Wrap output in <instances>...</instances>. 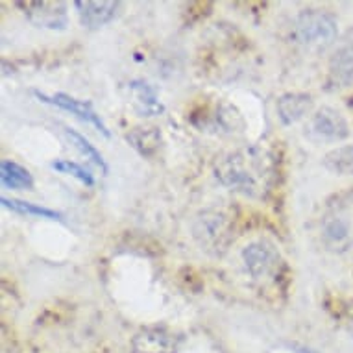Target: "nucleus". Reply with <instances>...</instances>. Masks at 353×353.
Segmentation results:
<instances>
[{
	"label": "nucleus",
	"mask_w": 353,
	"mask_h": 353,
	"mask_svg": "<svg viewBox=\"0 0 353 353\" xmlns=\"http://www.w3.org/2000/svg\"><path fill=\"white\" fill-rule=\"evenodd\" d=\"M336 34V19L331 13L314 8L298 13L290 28L292 41L307 50H324L335 43Z\"/></svg>",
	"instance_id": "obj_4"
},
{
	"label": "nucleus",
	"mask_w": 353,
	"mask_h": 353,
	"mask_svg": "<svg viewBox=\"0 0 353 353\" xmlns=\"http://www.w3.org/2000/svg\"><path fill=\"white\" fill-rule=\"evenodd\" d=\"M37 28L65 30L69 24V12L65 2H52V0H35V2H15Z\"/></svg>",
	"instance_id": "obj_7"
},
{
	"label": "nucleus",
	"mask_w": 353,
	"mask_h": 353,
	"mask_svg": "<svg viewBox=\"0 0 353 353\" xmlns=\"http://www.w3.org/2000/svg\"><path fill=\"white\" fill-rule=\"evenodd\" d=\"M322 163L336 176H353V145L336 146L325 154Z\"/></svg>",
	"instance_id": "obj_16"
},
{
	"label": "nucleus",
	"mask_w": 353,
	"mask_h": 353,
	"mask_svg": "<svg viewBox=\"0 0 353 353\" xmlns=\"http://www.w3.org/2000/svg\"><path fill=\"white\" fill-rule=\"evenodd\" d=\"M130 91L134 97V108L141 117H157L165 111V105L157 99L156 89L145 80L130 81Z\"/></svg>",
	"instance_id": "obj_13"
},
{
	"label": "nucleus",
	"mask_w": 353,
	"mask_h": 353,
	"mask_svg": "<svg viewBox=\"0 0 353 353\" xmlns=\"http://www.w3.org/2000/svg\"><path fill=\"white\" fill-rule=\"evenodd\" d=\"M126 139L141 156L152 157L161 146V132L157 128H135L126 135Z\"/></svg>",
	"instance_id": "obj_15"
},
{
	"label": "nucleus",
	"mask_w": 353,
	"mask_h": 353,
	"mask_svg": "<svg viewBox=\"0 0 353 353\" xmlns=\"http://www.w3.org/2000/svg\"><path fill=\"white\" fill-rule=\"evenodd\" d=\"M52 168L61 174H69V176L76 178L78 181H81L83 185L87 187L94 185L93 174L89 172L85 167H81L80 163L70 161V159H56V161L52 163Z\"/></svg>",
	"instance_id": "obj_19"
},
{
	"label": "nucleus",
	"mask_w": 353,
	"mask_h": 353,
	"mask_svg": "<svg viewBox=\"0 0 353 353\" xmlns=\"http://www.w3.org/2000/svg\"><path fill=\"white\" fill-rule=\"evenodd\" d=\"M181 339L165 325L143 327L132 339V353H178Z\"/></svg>",
	"instance_id": "obj_8"
},
{
	"label": "nucleus",
	"mask_w": 353,
	"mask_h": 353,
	"mask_svg": "<svg viewBox=\"0 0 353 353\" xmlns=\"http://www.w3.org/2000/svg\"><path fill=\"white\" fill-rule=\"evenodd\" d=\"M122 2L119 0H76L74 8L80 23L87 30H99L119 15Z\"/></svg>",
	"instance_id": "obj_10"
},
{
	"label": "nucleus",
	"mask_w": 353,
	"mask_h": 353,
	"mask_svg": "<svg viewBox=\"0 0 353 353\" xmlns=\"http://www.w3.org/2000/svg\"><path fill=\"white\" fill-rule=\"evenodd\" d=\"M219 119L220 124L226 128V130H230V132H235L237 128L244 126L243 117L237 111V108H233L230 104H222V108L219 111Z\"/></svg>",
	"instance_id": "obj_20"
},
{
	"label": "nucleus",
	"mask_w": 353,
	"mask_h": 353,
	"mask_svg": "<svg viewBox=\"0 0 353 353\" xmlns=\"http://www.w3.org/2000/svg\"><path fill=\"white\" fill-rule=\"evenodd\" d=\"M307 134L314 141H324V143H339L350 135V126L346 119L336 110L324 105L311 115Z\"/></svg>",
	"instance_id": "obj_6"
},
{
	"label": "nucleus",
	"mask_w": 353,
	"mask_h": 353,
	"mask_svg": "<svg viewBox=\"0 0 353 353\" xmlns=\"http://www.w3.org/2000/svg\"><path fill=\"white\" fill-rule=\"evenodd\" d=\"M279 121L285 126H292L303 117H307L313 110V97L307 93H285L278 99Z\"/></svg>",
	"instance_id": "obj_12"
},
{
	"label": "nucleus",
	"mask_w": 353,
	"mask_h": 353,
	"mask_svg": "<svg viewBox=\"0 0 353 353\" xmlns=\"http://www.w3.org/2000/svg\"><path fill=\"white\" fill-rule=\"evenodd\" d=\"M335 319L339 320V324L353 336V300L336 301Z\"/></svg>",
	"instance_id": "obj_21"
},
{
	"label": "nucleus",
	"mask_w": 353,
	"mask_h": 353,
	"mask_svg": "<svg viewBox=\"0 0 353 353\" xmlns=\"http://www.w3.org/2000/svg\"><path fill=\"white\" fill-rule=\"evenodd\" d=\"M2 205L8 209H12L15 213L21 214H30V216H37V219H48V220H61L63 214L56 211V209L43 208V205H37V203L24 202V200H17V198H2L0 200Z\"/></svg>",
	"instance_id": "obj_17"
},
{
	"label": "nucleus",
	"mask_w": 353,
	"mask_h": 353,
	"mask_svg": "<svg viewBox=\"0 0 353 353\" xmlns=\"http://www.w3.org/2000/svg\"><path fill=\"white\" fill-rule=\"evenodd\" d=\"M274 174L272 157L261 148L230 152L226 156L216 157L214 178L220 185L237 189L248 196H259L268 191L270 178Z\"/></svg>",
	"instance_id": "obj_1"
},
{
	"label": "nucleus",
	"mask_w": 353,
	"mask_h": 353,
	"mask_svg": "<svg viewBox=\"0 0 353 353\" xmlns=\"http://www.w3.org/2000/svg\"><path fill=\"white\" fill-rule=\"evenodd\" d=\"M237 211L228 205H211L202 209L192 222V237L209 255L220 257L235 241Z\"/></svg>",
	"instance_id": "obj_3"
},
{
	"label": "nucleus",
	"mask_w": 353,
	"mask_h": 353,
	"mask_svg": "<svg viewBox=\"0 0 353 353\" xmlns=\"http://www.w3.org/2000/svg\"><path fill=\"white\" fill-rule=\"evenodd\" d=\"M34 94L41 102H45V104H50V105H56L59 110H65V111H70L72 115H76L78 119L81 121L89 122V124H93L99 132L105 135V137H110L111 132L108 130L105 126V122L100 119V115L94 111L93 104L89 102V100H80V99H74V97H70L67 93H56L52 97H48L45 93H39V91H34Z\"/></svg>",
	"instance_id": "obj_9"
},
{
	"label": "nucleus",
	"mask_w": 353,
	"mask_h": 353,
	"mask_svg": "<svg viewBox=\"0 0 353 353\" xmlns=\"http://www.w3.org/2000/svg\"><path fill=\"white\" fill-rule=\"evenodd\" d=\"M63 132H65V135L69 137L70 145H74L76 150L80 152L81 156H85L87 159H91V161H93L94 165H97V167H99L100 170H102V172L108 174V163L104 161V157H102V154H100V152L97 150V146L91 145V143H89V141H87L85 137H83V135L78 134V132H76V130H72V128L65 126Z\"/></svg>",
	"instance_id": "obj_18"
},
{
	"label": "nucleus",
	"mask_w": 353,
	"mask_h": 353,
	"mask_svg": "<svg viewBox=\"0 0 353 353\" xmlns=\"http://www.w3.org/2000/svg\"><path fill=\"white\" fill-rule=\"evenodd\" d=\"M243 261L250 276L257 281L276 278L279 268L283 267L278 246L267 239H257L254 243L246 244L243 250Z\"/></svg>",
	"instance_id": "obj_5"
},
{
	"label": "nucleus",
	"mask_w": 353,
	"mask_h": 353,
	"mask_svg": "<svg viewBox=\"0 0 353 353\" xmlns=\"http://www.w3.org/2000/svg\"><path fill=\"white\" fill-rule=\"evenodd\" d=\"M0 183H2V187L13 189V191H32L34 189V176L23 165L6 159V161L0 163Z\"/></svg>",
	"instance_id": "obj_14"
},
{
	"label": "nucleus",
	"mask_w": 353,
	"mask_h": 353,
	"mask_svg": "<svg viewBox=\"0 0 353 353\" xmlns=\"http://www.w3.org/2000/svg\"><path fill=\"white\" fill-rule=\"evenodd\" d=\"M320 241L331 254L353 250V189L335 192L320 214Z\"/></svg>",
	"instance_id": "obj_2"
},
{
	"label": "nucleus",
	"mask_w": 353,
	"mask_h": 353,
	"mask_svg": "<svg viewBox=\"0 0 353 353\" xmlns=\"http://www.w3.org/2000/svg\"><path fill=\"white\" fill-rule=\"evenodd\" d=\"M353 81V32H347L330 59V83L344 87Z\"/></svg>",
	"instance_id": "obj_11"
}]
</instances>
